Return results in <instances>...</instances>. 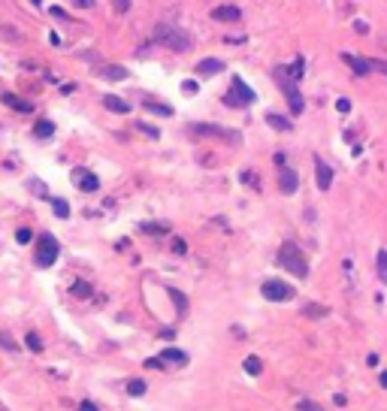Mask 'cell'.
Returning <instances> with one entry per match:
<instances>
[{"label": "cell", "instance_id": "83f0119b", "mask_svg": "<svg viewBox=\"0 0 387 411\" xmlns=\"http://www.w3.org/2000/svg\"><path fill=\"white\" fill-rule=\"evenodd\" d=\"M296 411H324L318 402H312V399H299L296 402Z\"/></svg>", "mask_w": 387, "mask_h": 411}, {"label": "cell", "instance_id": "8d00e7d4", "mask_svg": "<svg viewBox=\"0 0 387 411\" xmlns=\"http://www.w3.org/2000/svg\"><path fill=\"white\" fill-rule=\"evenodd\" d=\"M239 178H242V181H248V184H254V188H257V172H251V169H248V172H242Z\"/></svg>", "mask_w": 387, "mask_h": 411}, {"label": "cell", "instance_id": "2e32d148", "mask_svg": "<svg viewBox=\"0 0 387 411\" xmlns=\"http://www.w3.org/2000/svg\"><path fill=\"white\" fill-rule=\"evenodd\" d=\"M230 88H236V91L242 94V100H245V103H254V100H257V94H254V91L242 82V76H233V79H230Z\"/></svg>", "mask_w": 387, "mask_h": 411}, {"label": "cell", "instance_id": "8fae6325", "mask_svg": "<svg viewBox=\"0 0 387 411\" xmlns=\"http://www.w3.org/2000/svg\"><path fill=\"white\" fill-rule=\"evenodd\" d=\"M315 175H318V188H321V191H330V184H333V166H327L321 158H315Z\"/></svg>", "mask_w": 387, "mask_h": 411}, {"label": "cell", "instance_id": "f35d334b", "mask_svg": "<svg viewBox=\"0 0 387 411\" xmlns=\"http://www.w3.org/2000/svg\"><path fill=\"white\" fill-rule=\"evenodd\" d=\"M97 3V0H73V6H79V9H91Z\"/></svg>", "mask_w": 387, "mask_h": 411}, {"label": "cell", "instance_id": "4316f807", "mask_svg": "<svg viewBox=\"0 0 387 411\" xmlns=\"http://www.w3.org/2000/svg\"><path fill=\"white\" fill-rule=\"evenodd\" d=\"M73 296H79V300H88V296H91V284L76 281V284H73Z\"/></svg>", "mask_w": 387, "mask_h": 411}, {"label": "cell", "instance_id": "8992f818", "mask_svg": "<svg viewBox=\"0 0 387 411\" xmlns=\"http://www.w3.org/2000/svg\"><path fill=\"white\" fill-rule=\"evenodd\" d=\"M73 184H76V188H79V191H85V194H94L97 188H100V178L91 172V169H73Z\"/></svg>", "mask_w": 387, "mask_h": 411}, {"label": "cell", "instance_id": "44dd1931", "mask_svg": "<svg viewBox=\"0 0 387 411\" xmlns=\"http://www.w3.org/2000/svg\"><path fill=\"white\" fill-rule=\"evenodd\" d=\"M55 133V124L49 121V118H43V121H36L33 124V136H40V139H49Z\"/></svg>", "mask_w": 387, "mask_h": 411}, {"label": "cell", "instance_id": "f1b7e54d", "mask_svg": "<svg viewBox=\"0 0 387 411\" xmlns=\"http://www.w3.org/2000/svg\"><path fill=\"white\" fill-rule=\"evenodd\" d=\"M27 348L30 351H43V339L36 332H27Z\"/></svg>", "mask_w": 387, "mask_h": 411}, {"label": "cell", "instance_id": "74e56055", "mask_svg": "<svg viewBox=\"0 0 387 411\" xmlns=\"http://www.w3.org/2000/svg\"><path fill=\"white\" fill-rule=\"evenodd\" d=\"M369 67H372V70H378V73H384V76H387V61H369Z\"/></svg>", "mask_w": 387, "mask_h": 411}, {"label": "cell", "instance_id": "e575fe53", "mask_svg": "<svg viewBox=\"0 0 387 411\" xmlns=\"http://www.w3.org/2000/svg\"><path fill=\"white\" fill-rule=\"evenodd\" d=\"M136 127H139V130H142L145 136H151V139H158V136H161V133H158V130H154L151 124H136Z\"/></svg>", "mask_w": 387, "mask_h": 411}, {"label": "cell", "instance_id": "603a6c76", "mask_svg": "<svg viewBox=\"0 0 387 411\" xmlns=\"http://www.w3.org/2000/svg\"><path fill=\"white\" fill-rule=\"evenodd\" d=\"M145 390H148V384H145L142 378H130V381H127V393H130V396H145Z\"/></svg>", "mask_w": 387, "mask_h": 411}, {"label": "cell", "instance_id": "60d3db41", "mask_svg": "<svg viewBox=\"0 0 387 411\" xmlns=\"http://www.w3.org/2000/svg\"><path fill=\"white\" fill-rule=\"evenodd\" d=\"M79 411H97V405H94V402H88V399H85V402H82V405H79Z\"/></svg>", "mask_w": 387, "mask_h": 411}, {"label": "cell", "instance_id": "d4e9b609", "mask_svg": "<svg viewBox=\"0 0 387 411\" xmlns=\"http://www.w3.org/2000/svg\"><path fill=\"white\" fill-rule=\"evenodd\" d=\"M375 266H378V278L387 281V251H384V248H381L378 257H375Z\"/></svg>", "mask_w": 387, "mask_h": 411}, {"label": "cell", "instance_id": "d590c367", "mask_svg": "<svg viewBox=\"0 0 387 411\" xmlns=\"http://www.w3.org/2000/svg\"><path fill=\"white\" fill-rule=\"evenodd\" d=\"M336 109H339V112H348V109H351V100H348V97H339V100H336Z\"/></svg>", "mask_w": 387, "mask_h": 411}, {"label": "cell", "instance_id": "1f68e13d", "mask_svg": "<svg viewBox=\"0 0 387 411\" xmlns=\"http://www.w3.org/2000/svg\"><path fill=\"white\" fill-rule=\"evenodd\" d=\"M112 6H115V12H121V15H124V12L130 9V0H112Z\"/></svg>", "mask_w": 387, "mask_h": 411}, {"label": "cell", "instance_id": "ab89813d", "mask_svg": "<svg viewBox=\"0 0 387 411\" xmlns=\"http://www.w3.org/2000/svg\"><path fill=\"white\" fill-rule=\"evenodd\" d=\"M182 91H185V94H194V91H197V82H185Z\"/></svg>", "mask_w": 387, "mask_h": 411}, {"label": "cell", "instance_id": "4dcf8cb0", "mask_svg": "<svg viewBox=\"0 0 387 411\" xmlns=\"http://www.w3.org/2000/svg\"><path fill=\"white\" fill-rule=\"evenodd\" d=\"M15 239H18V242H21V245H27V242H30V239H33V233H30V230H27V227H21V230H18V233H15Z\"/></svg>", "mask_w": 387, "mask_h": 411}, {"label": "cell", "instance_id": "d6a6232c", "mask_svg": "<svg viewBox=\"0 0 387 411\" xmlns=\"http://www.w3.org/2000/svg\"><path fill=\"white\" fill-rule=\"evenodd\" d=\"M188 251V242L185 239H173V254H185Z\"/></svg>", "mask_w": 387, "mask_h": 411}, {"label": "cell", "instance_id": "b9f144b4", "mask_svg": "<svg viewBox=\"0 0 387 411\" xmlns=\"http://www.w3.org/2000/svg\"><path fill=\"white\" fill-rule=\"evenodd\" d=\"M49 12H52V15H55V18H67V12H64V9H58V6H52V9H49Z\"/></svg>", "mask_w": 387, "mask_h": 411}, {"label": "cell", "instance_id": "3957f363", "mask_svg": "<svg viewBox=\"0 0 387 411\" xmlns=\"http://www.w3.org/2000/svg\"><path fill=\"white\" fill-rule=\"evenodd\" d=\"M61 254V245L52 233H43V236H36V266L40 269H49L55 266V260Z\"/></svg>", "mask_w": 387, "mask_h": 411}, {"label": "cell", "instance_id": "ac0fdd59", "mask_svg": "<svg viewBox=\"0 0 387 411\" xmlns=\"http://www.w3.org/2000/svg\"><path fill=\"white\" fill-rule=\"evenodd\" d=\"M139 230H142V233H154V236H161V233H170V224H164V221H142V224H139Z\"/></svg>", "mask_w": 387, "mask_h": 411}, {"label": "cell", "instance_id": "277c9868", "mask_svg": "<svg viewBox=\"0 0 387 411\" xmlns=\"http://www.w3.org/2000/svg\"><path fill=\"white\" fill-rule=\"evenodd\" d=\"M191 133L194 136H209V139H221V142H230V145H239L242 136L236 130H227L221 124H206V121H197V124H191Z\"/></svg>", "mask_w": 387, "mask_h": 411}, {"label": "cell", "instance_id": "9a60e30c", "mask_svg": "<svg viewBox=\"0 0 387 411\" xmlns=\"http://www.w3.org/2000/svg\"><path fill=\"white\" fill-rule=\"evenodd\" d=\"M103 106H106L109 112H115V115H127V112H130V103H124L121 97H115V94H106V97H103Z\"/></svg>", "mask_w": 387, "mask_h": 411}, {"label": "cell", "instance_id": "ffe728a7", "mask_svg": "<svg viewBox=\"0 0 387 411\" xmlns=\"http://www.w3.org/2000/svg\"><path fill=\"white\" fill-rule=\"evenodd\" d=\"M142 106H145L148 112H154V115H164V118L173 115V106H164V103H158V100H142Z\"/></svg>", "mask_w": 387, "mask_h": 411}, {"label": "cell", "instance_id": "5b68a950", "mask_svg": "<svg viewBox=\"0 0 387 411\" xmlns=\"http://www.w3.org/2000/svg\"><path fill=\"white\" fill-rule=\"evenodd\" d=\"M260 293H263V300H269V303H288V300L296 296V290L288 281H282V278H266L263 287H260Z\"/></svg>", "mask_w": 387, "mask_h": 411}, {"label": "cell", "instance_id": "6da1fadb", "mask_svg": "<svg viewBox=\"0 0 387 411\" xmlns=\"http://www.w3.org/2000/svg\"><path fill=\"white\" fill-rule=\"evenodd\" d=\"M154 40L161 46H167L170 52H188L194 46V40L182 30V27H173V24H158L154 27Z\"/></svg>", "mask_w": 387, "mask_h": 411}, {"label": "cell", "instance_id": "7c38bea8", "mask_svg": "<svg viewBox=\"0 0 387 411\" xmlns=\"http://www.w3.org/2000/svg\"><path fill=\"white\" fill-rule=\"evenodd\" d=\"M197 76H218V73L224 70V61H218V58H203V61H197Z\"/></svg>", "mask_w": 387, "mask_h": 411}, {"label": "cell", "instance_id": "ee69618b", "mask_svg": "<svg viewBox=\"0 0 387 411\" xmlns=\"http://www.w3.org/2000/svg\"><path fill=\"white\" fill-rule=\"evenodd\" d=\"M381 387H387V372H381Z\"/></svg>", "mask_w": 387, "mask_h": 411}, {"label": "cell", "instance_id": "4fadbf2b", "mask_svg": "<svg viewBox=\"0 0 387 411\" xmlns=\"http://www.w3.org/2000/svg\"><path fill=\"white\" fill-rule=\"evenodd\" d=\"M0 100H3L9 109L21 112V115H30V112H33V103H30V100H24V97H18V94H3Z\"/></svg>", "mask_w": 387, "mask_h": 411}, {"label": "cell", "instance_id": "5bb4252c", "mask_svg": "<svg viewBox=\"0 0 387 411\" xmlns=\"http://www.w3.org/2000/svg\"><path fill=\"white\" fill-rule=\"evenodd\" d=\"M279 188H282V194H293L299 188V175L293 169H282L279 172Z\"/></svg>", "mask_w": 387, "mask_h": 411}, {"label": "cell", "instance_id": "836d02e7", "mask_svg": "<svg viewBox=\"0 0 387 411\" xmlns=\"http://www.w3.org/2000/svg\"><path fill=\"white\" fill-rule=\"evenodd\" d=\"M145 369H167V366L161 363V357H148V360H145Z\"/></svg>", "mask_w": 387, "mask_h": 411}, {"label": "cell", "instance_id": "ba28073f", "mask_svg": "<svg viewBox=\"0 0 387 411\" xmlns=\"http://www.w3.org/2000/svg\"><path fill=\"white\" fill-rule=\"evenodd\" d=\"M342 61H345L348 67H351V70H354V76H360V79H363V76H369V73H372L369 61H366V58H357L354 52H342Z\"/></svg>", "mask_w": 387, "mask_h": 411}, {"label": "cell", "instance_id": "30bf717a", "mask_svg": "<svg viewBox=\"0 0 387 411\" xmlns=\"http://www.w3.org/2000/svg\"><path fill=\"white\" fill-rule=\"evenodd\" d=\"M161 363H164V366L182 369V366H188V354L179 351V348H164V351H161Z\"/></svg>", "mask_w": 387, "mask_h": 411}, {"label": "cell", "instance_id": "52a82bcc", "mask_svg": "<svg viewBox=\"0 0 387 411\" xmlns=\"http://www.w3.org/2000/svg\"><path fill=\"white\" fill-rule=\"evenodd\" d=\"M94 73H97L100 79H106V82H124V79H127V70L118 67V64H103V67H97Z\"/></svg>", "mask_w": 387, "mask_h": 411}, {"label": "cell", "instance_id": "cb8c5ba5", "mask_svg": "<svg viewBox=\"0 0 387 411\" xmlns=\"http://www.w3.org/2000/svg\"><path fill=\"white\" fill-rule=\"evenodd\" d=\"M242 369L248 372V375H260V372H263V363H260V357H245Z\"/></svg>", "mask_w": 387, "mask_h": 411}, {"label": "cell", "instance_id": "e0dca14e", "mask_svg": "<svg viewBox=\"0 0 387 411\" xmlns=\"http://www.w3.org/2000/svg\"><path fill=\"white\" fill-rule=\"evenodd\" d=\"M266 124H269V127H276L279 133H288V130H290V118L279 115V112H269V115H266Z\"/></svg>", "mask_w": 387, "mask_h": 411}, {"label": "cell", "instance_id": "9c48e42d", "mask_svg": "<svg viewBox=\"0 0 387 411\" xmlns=\"http://www.w3.org/2000/svg\"><path fill=\"white\" fill-rule=\"evenodd\" d=\"M212 18L230 24V21H239V18H242V9L233 6V3H224V6H215V9H212Z\"/></svg>", "mask_w": 387, "mask_h": 411}, {"label": "cell", "instance_id": "484cf974", "mask_svg": "<svg viewBox=\"0 0 387 411\" xmlns=\"http://www.w3.org/2000/svg\"><path fill=\"white\" fill-rule=\"evenodd\" d=\"M52 209H55V215H58V218H70V206H67V200L52 197Z\"/></svg>", "mask_w": 387, "mask_h": 411}, {"label": "cell", "instance_id": "7a4b0ae2", "mask_svg": "<svg viewBox=\"0 0 387 411\" xmlns=\"http://www.w3.org/2000/svg\"><path fill=\"white\" fill-rule=\"evenodd\" d=\"M279 266L288 269V272H293L296 278H308V263H305L302 251H299L293 242H285V245L279 248Z\"/></svg>", "mask_w": 387, "mask_h": 411}, {"label": "cell", "instance_id": "7402d4cb", "mask_svg": "<svg viewBox=\"0 0 387 411\" xmlns=\"http://www.w3.org/2000/svg\"><path fill=\"white\" fill-rule=\"evenodd\" d=\"M302 315H305V318H327L330 309H327V306H318V303H308V306H302Z\"/></svg>", "mask_w": 387, "mask_h": 411}, {"label": "cell", "instance_id": "d6986e66", "mask_svg": "<svg viewBox=\"0 0 387 411\" xmlns=\"http://www.w3.org/2000/svg\"><path fill=\"white\" fill-rule=\"evenodd\" d=\"M167 293H170V300L176 303V312H179V318H185V315H188V300H185V293H182V290H176V287H170Z\"/></svg>", "mask_w": 387, "mask_h": 411}, {"label": "cell", "instance_id": "7bdbcfd3", "mask_svg": "<svg viewBox=\"0 0 387 411\" xmlns=\"http://www.w3.org/2000/svg\"><path fill=\"white\" fill-rule=\"evenodd\" d=\"M354 27H357V33H369V24H366V21H357Z\"/></svg>", "mask_w": 387, "mask_h": 411}, {"label": "cell", "instance_id": "f546056e", "mask_svg": "<svg viewBox=\"0 0 387 411\" xmlns=\"http://www.w3.org/2000/svg\"><path fill=\"white\" fill-rule=\"evenodd\" d=\"M0 345L3 348H9V351H18V345H15V339H9L6 332H0Z\"/></svg>", "mask_w": 387, "mask_h": 411}]
</instances>
